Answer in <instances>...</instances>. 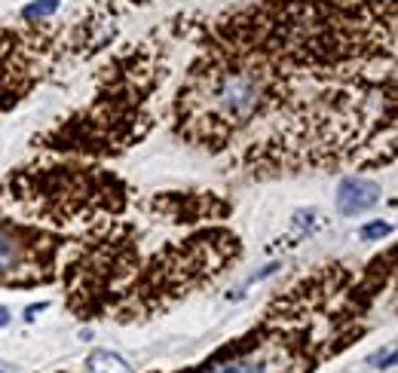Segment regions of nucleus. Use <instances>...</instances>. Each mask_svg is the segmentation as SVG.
Segmentation results:
<instances>
[{"label":"nucleus","mask_w":398,"mask_h":373,"mask_svg":"<svg viewBox=\"0 0 398 373\" xmlns=\"http://www.w3.org/2000/svg\"><path fill=\"white\" fill-rule=\"evenodd\" d=\"M58 10H62V0H31V3L22 6L18 18H25V22H43V18L55 16Z\"/></svg>","instance_id":"nucleus-5"},{"label":"nucleus","mask_w":398,"mask_h":373,"mask_svg":"<svg viewBox=\"0 0 398 373\" xmlns=\"http://www.w3.org/2000/svg\"><path fill=\"white\" fill-rule=\"evenodd\" d=\"M0 28V110L18 104L34 89L37 80L49 74L68 52H83L92 47L95 31L108 18L86 16L80 22H25Z\"/></svg>","instance_id":"nucleus-1"},{"label":"nucleus","mask_w":398,"mask_h":373,"mask_svg":"<svg viewBox=\"0 0 398 373\" xmlns=\"http://www.w3.org/2000/svg\"><path fill=\"white\" fill-rule=\"evenodd\" d=\"M380 196H383L380 184H374L368 178H358V175H349L337 187V211L347 214V218H356V214L371 211L380 202Z\"/></svg>","instance_id":"nucleus-3"},{"label":"nucleus","mask_w":398,"mask_h":373,"mask_svg":"<svg viewBox=\"0 0 398 373\" xmlns=\"http://www.w3.org/2000/svg\"><path fill=\"white\" fill-rule=\"evenodd\" d=\"M47 306H49V303H31L28 309H25V318H28V322H34V316H37V312H43Z\"/></svg>","instance_id":"nucleus-8"},{"label":"nucleus","mask_w":398,"mask_h":373,"mask_svg":"<svg viewBox=\"0 0 398 373\" xmlns=\"http://www.w3.org/2000/svg\"><path fill=\"white\" fill-rule=\"evenodd\" d=\"M86 364H89V373H132L126 358L108 349H95Z\"/></svg>","instance_id":"nucleus-4"},{"label":"nucleus","mask_w":398,"mask_h":373,"mask_svg":"<svg viewBox=\"0 0 398 373\" xmlns=\"http://www.w3.org/2000/svg\"><path fill=\"white\" fill-rule=\"evenodd\" d=\"M12 187V205L22 211L49 218V224L95 218L101 211L116 214L123 208L120 178L104 172H83V168H49V172H25L6 181Z\"/></svg>","instance_id":"nucleus-2"},{"label":"nucleus","mask_w":398,"mask_h":373,"mask_svg":"<svg viewBox=\"0 0 398 373\" xmlns=\"http://www.w3.org/2000/svg\"><path fill=\"white\" fill-rule=\"evenodd\" d=\"M393 233V224H386V220H374V224H364L362 230H358V239L362 242H374V239H383V235Z\"/></svg>","instance_id":"nucleus-6"},{"label":"nucleus","mask_w":398,"mask_h":373,"mask_svg":"<svg viewBox=\"0 0 398 373\" xmlns=\"http://www.w3.org/2000/svg\"><path fill=\"white\" fill-rule=\"evenodd\" d=\"M371 364H374V368H380V370L393 368V364H395V346H389L386 352H377V355L371 358Z\"/></svg>","instance_id":"nucleus-7"},{"label":"nucleus","mask_w":398,"mask_h":373,"mask_svg":"<svg viewBox=\"0 0 398 373\" xmlns=\"http://www.w3.org/2000/svg\"><path fill=\"white\" fill-rule=\"evenodd\" d=\"M10 324V309L6 306H0V327H6Z\"/></svg>","instance_id":"nucleus-9"}]
</instances>
